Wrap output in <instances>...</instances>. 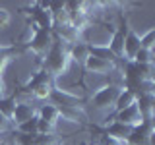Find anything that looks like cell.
<instances>
[{
	"label": "cell",
	"instance_id": "2e32d148",
	"mask_svg": "<svg viewBox=\"0 0 155 145\" xmlns=\"http://www.w3.org/2000/svg\"><path fill=\"white\" fill-rule=\"evenodd\" d=\"M89 54L101 58V60H107V62H113V64H116V58H114L113 52L109 50V47H89Z\"/></svg>",
	"mask_w": 155,
	"mask_h": 145
},
{
	"label": "cell",
	"instance_id": "3957f363",
	"mask_svg": "<svg viewBox=\"0 0 155 145\" xmlns=\"http://www.w3.org/2000/svg\"><path fill=\"white\" fill-rule=\"evenodd\" d=\"M120 89H122V83H105L101 89H97L93 97H91V105L97 110H103V112H109V110H114V103L116 97H118Z\"/></svg>",
	"mask_w": 155,
	"mask_h": 145
},
{
	"label": "cell",
	"instance_id": "ba28073f",
	"mask_svg": "<svg viewBox=\"0 0 155 145\" xmlns=\"http://www.w3.org/2000/svg\"><path fill=\"white\" fill-rule=\"evenodd\" d=\"M33 116H37V106L33 103H16V108H14V114H12V126H16L31 120Z\"/></svg>",
	"mask_w": 155,
	"mask_h": 145
},
{
	"label": "cell",
	"instance_id": "e0dca14e",
	"mask_svg": "<svg viewBox=\"0 0 155 145\" xmlns=\"http://www.w3.org/2000/svg\"><path fill=\"white\" fill-rule=\"evenodd\" d=\"M37 128H39V116H33L31 120H27V122L16 126L14 130H16V132H19V134H31V135H37Z\"/></svg>",
	"mask_w": 155,
	"mask_h": 145
},
{
	"label": "cell",
	"instance_id": "5bb4252c",
	"mask_svg": "<svg viewBox=\"0 0 155 145\" xmlns=\"http://www.w3.org/2000/svg\"><path fill=\"white\" fill-rule=\"evenodd\" d=\"M136 101H138V95H136L132 89H126V87H122V89H120V93H118V97H116L114 112H118V110H124V108H128V106L136 105Z\"/></svg>",
	"mask_w": 155,
	"mask_h": 145
},
{
	"label": "cell",
	"instance_id": "9a60e30c",
	"mask_svg": "<svg viewBox=\"0 0 155 145\" xmlns=\"http://www.w3.org/2000/svg\"><path fill=\"white\" fill-rule=\"evenodd\" d=\"M14 108H16V99L12 95H4L0 97V114L4 118H8L12 122V114H14Z\"/></svg>",
	"mask_w": 155,
	"mask_h": 145
},
{
	"label": "cell",
	"instance_id": "9c48e42d",
	"mask_svg": "<svg viewBox=\"0 0 155 145\" xmlns=\"http://www.w3.org/2000/svg\"><path fill=\"white\" fill-rule=\"evenodd\" d=\"M140 48H142L140 47V35L132 27H128V31H126V35H124V45H122V58H126L128 62H132L136 52H138Z\"/></svg>",
	"mask_w": 155,
	"mask_h": 145
},
{
	"label": "cell",
	"instance_id": "603a6c76",
	"mask_svg": "<svg viewBox=\"0 0 155 145\" xmlns=\"http://www.w3.org/2000/svg\"><path fill=\"white\" fill-rule=\"evenodd\" d=\"M99 145H126V141H118V139H113V137H107V135H103L101 137Z\"/></svg>",
	"mask_w": 155,
	"mask_h": 145
},
{
	"label": "cell",
	"instance_id": "d6986e66",
	"mask_svg": "<svg viewBox=\"0 0 155 145\" xmlns=\"http://www.w3.org/2000/svg\"><path fill=\"white\" fill-rule=\"evenodd\" d=\"M14 141H16V145H37V135L19 134L14 130Z\"/></svg>",
	"mask_w": 155,
	"mask_h": 145
},
{
	"label": "cell",
	"instance_id": "7a4b0ae2",
	"mask_svg": "<svg viewBox=\"0 0 155 145\" xmlns=\"http://www.w3.org/2000/svg\"><path fill=\"white\" fill-rule=\"evenodd\" d=\"M23 87L31 93L33 101H48L51 99L52 89H54V77L48 74L47 70L41 68L39 72H35V74L29 77L27 83Z\"/></svg>",
	"mask_w": 155,
	"mask_h": 145
},
{
	"label": "cell",
	"instance_id": "ffe728a7",
	"mask_svg": "<svg viewBox=\"0 0 155 145\" xmlns=\"http://www.w3.org/2000/svg\"><path fill=\"white\" fill-rule=\"evenodd\" d=\"M136 64H153V50H145V48H140L138 52H136L134 60Z\"/></svg>",
	"mask_w": 155,
	"mask_h": 145
},
{
	"label": "cell",
	"instance_id": "ac0fdd59",
	"mask_svg": "<svg viewBox=\"0 0 155 145\" xmlns=\"http://www.w3.org/2000/svg\"><path fill=\"white\" fill-rule=\"evenodd\" d=\"M140 47L145 50H153L155 48V29L149 27L143 35H140Z\"/></svg>",
	"mask_w": 155,
	"mask_h": 145
},
{
	"label": "cell",
	"instance_id": "4fadbf2b",
	"mask_svg": "<svg viewBox=\"0 0 155 145\" xmlns=\"http://www.w3.org/2000/svg\"><path fill=\"white\" fill-rule=\"evenodd\" d=\"M68 52H70V60L72 62L84 66V62L87 60V56H89V45H87L85 41H78L74 45H70Z\"/></svg>",
	"mask_w": 155,
	"mask_h": 145
},
{
	"label": "cell",
	"instance_id": "cb8c5ba5",
	"mask_svg": "<svg viewBox=\"0 0 155 145\" xmlns=\"http://www.w3.org/2000/svg\"><path fill=\"white\" fill-rule=\"evenodd\" d=\"M0 145H8L6 141H4V139H0Z\"/></svg>",
	"mask_w": 155,
	"mask_h": 145
},
{
	"label": "cell",
	"instance_id": "5b68a950",
	"mask_svg": "<svg viewBox=\"0 0 155 145\" xmlns=\"http://www.w3.org/2000/svg\"><path fill=\"white\" fill-rule=\"evenodd\" d=\"M29 21H33L39 29H51L52 31V14L43 2H33L29 4Z\"/></svg>",
	"mask_w": 155,
	"mask_h": 145
},
{
	"label": "cell",
	"instance_id": "277c9868",
	"mask_svg": "<svg viewBox=\"0 0 155 145\" xmlns=\"http://www.w3.org/2000/svg\"><path fill=\"white\" fill-rule=\"evenodd\" d=\"M52 41H54V35H52L51 29H37L35 37L31 39V43L25 48H29L37 56H47V52L52 47Z\"/></svg>",
	"mask_w": 155,
	"mask_h": 145
},
{
	"label": "cell",
	"instance_id": "7c38bea8",
	"mask_svg": "<svg viewBox=\"0 0 155 145\" xmlns=\"http://www.w3.org/2000/svg\"><path fill=\"white\" fill-rule=\"evenodd\" d=\"M37 116H39V120H43V122H47V124H51V126L56 128L58 120H60V110H58L56 105L45 103L37 108Z\"/></svg>",
	"mask_w": 155,
	"mask_h": 145
},
{
	"label": "cell",
	"instance_id": "7402d4cb",
	"mask_svg": "<svg viewBox=\"0 0 155 145\" xmlns=\"http://www.w3.org/2000/svg\"><path fill=\"white\" fill-rule=\"evenodd\" d=\"M8 132H14V126H12V122H10L8 118H4V116L0 114V135H4Z\"/></svg>",
	"mask_w": 155,
	"mask_h": 145
},
{
	"label": "cell",
	"instance_id": "8992f818",
	"mask_svg": "<svg viewBox=\"0 0 155 145\" xmlns=\"http://www.w3.org/2000/svg\"><path fill=\"white\" fill-rule=\"evenodd\" d=\"M84 70L89 72V74H97V76H107V74H113L116 70V64L113 62H107V60H101L93 54L87 56V60L84 62Z\"/></svg>",
	"mask_w": 155,
	"mask_h": 145
},
{
	"label": "cell",
	"instance_id": "52a82bcc",
	"mask_svg": "<svg viewBox=\"0 0 155 145\" xmlns=\"http://www.w3.org/2000/svg\"><path fill=\"white\" fill-rule=\"evenodd\" d=\"M126 31H128V21L126 19H122V23L118 25V29H114L113 35H110L109 39V50L114 54L116 60H122V45H124V35Z\"/></svg>",
	"mask_w": 155,
	"mask_h": 145
},
{
	"label": "cell",
	"instance_id": "30bf717a",
	"mask_svg": "<svg viewBox=\"0 0 155 145\" xmlns=\"http://www.w3.org/2000/svg\"><path fill=\"white\" fill-rule=\"evenodd\" d=\"M113 120H116V122H120V124H124V126H130V128H136L138 124L143 122V118H142V114H140V110H138V106H136V105L128 106V108H124V110L114 112V118Z\"/></svg>",
	"mask_w": 155,
	"mask_h": 145
},
{
	"label": "cell",
	"instance_id": "8fae6325",
	"mask_svg": "<svg viewBox=\"0 0 155 145\" xmlns=\"http://www.w3.org/2000/svg\"><path fill=\"white\" fill-rule=\"evenodd\" d=\"M134 128H130V126H124L120 122H116V120H110L109 124H105V134L107 137H113V139H118V141H126L128 139V135L132 134Z\"/></svg>",
	"mask_w": 155,
	"mask_h": 145
},
{
	"label": "cell",
	"instance_id": "44dd1931",
	"mask_svg": "<svg viewBox=\"0 0 155 145\" xmlns=\"http://www.w3.org/2000/svg\"><path fill=\"white\" fill-rule=\"evenodd\" d=\"M10 21H12V14H10V10L4 8V6H0V29L8 27Z\"/></svg>",
	"mask_w": 155,
	"mask_h": 145
},
{
	"label": "cell",
	"instance_id": "6da1fadb",
	"mask_svg": "<svg viewBox=\"0 0 155 145\" xmlns=\"http://www.w3.org/2000/svg\"><path fill=\"white\" fill-rule=\"evenodd\" d=\"M68 48H70V45H66L64 41H60V39L54 37L51 50L47 52L45 60H43V70H47L52 77L62 76L68 68H70V64H72Z\"/></svg>",
	"mask_w": 155,
	"mask_h": 145
}]
</instances>
